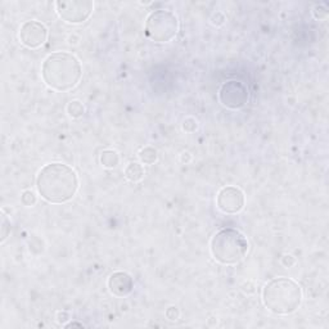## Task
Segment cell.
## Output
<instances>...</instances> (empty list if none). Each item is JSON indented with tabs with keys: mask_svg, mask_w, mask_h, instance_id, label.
<instances>
[{
	"mask_svg": "<svg viewBox=\"0 0 329 329\" xmlns=\"http://www.w3.org/2000/svg\"><path fill=\"white\" fill-rule=\"evenodd\" d=\"M36 189L46 202H69L78 190L77 174L66 163H48L36 176Z\"/></svg>",
	"mask_w": 329,
	"mask_h": 329,
	"instance_id": "1",
	"label": "cell"
},
{
	"mask_svg": "<svg viewBox=\"0 0 329 329\" xmlns=\"http://www.w3.org/2000/svg\"><path fill=\"white\" fill-rule=\"evenodd\" d=\"M82 67L77 57L67 52L52 53L44 59L41 77L48 88L56 91H69L81 80Z\"/></svg>",
	"mask_w": 329,
	"mask_h": 329,
	"instance_id": "2",
	"label": "cell"
},
{
	"mask_svg": "<svg viewBox=\"0 0 329 329\" xmlns=\"http://www.w3.org/2000/svg\"><path fill=\"white\" fill-rule=\"evenodd\" d=\"M262 303L275 315H290L294 313L302 302V290L300 284L291 278H273L262 288Z\"/></svg>",
	"mask_w": 329,
	"mask_h": 329,
	"instance_id": "3",
	"label": "cell"
},
{
	"mask_svg": "<svg viewBox=\"0 0 329 329\" xmlns=\"http://www.w3.org/2000/svg\"><path fill=\"white\" fill-rule=\"evenodd\" d=\"M248 248L246 235L234 228L220 229L210 242L212 257L221 265L239 264L247 256Z\"/></svg>",
	"mask_w": 329,
	"mask_h": 329,
	"instance_id": "4",
	"label": "cell"
},
{
	"mask_svg": "<svg viewBox=\"0 0 329 329\" xmlns=\"http://www.w3.org/2000/svg\"><path fill=\"white\" fill-rule=\"evenodd\" d=\"M179 31V20L174 12L169 9H157L146 20L144 33L148 39L158 44L174 40Z\"/></svg>",
	"mask_w": 329,
	"mask_h": 329,
	"instance_id": "5",
	"label": "cell"
},
{
	"mask_svg": "<svg viewBox=\"0 0 329 329\" xmlns=\"http://www.w3.org/2000/svg\"><path fill=\"white\" fill-rule=\"evenodd\" d=\"M54 5L57 14L71 25L84 23L94 10V3L90 0H58Z\"/></svg>",
	"mask_w": 329,
	"mask_h": 329,
	"instance_id": "6",
	"label": "cell"
},
{
	"mask_svg": "<svg viewBox=\"0 0 329 329\" xmlns=\"http://www.w3.org/2000/svg\"><path fill=\"white\" fill-rule=\"evenodd\" d=\"M250 99L248 89L243 82L230 80L221 85L219 89V101L229 110H239L245 107Z\"/></svg>",
	"mask_w": 329,
	"mask_h": 329,
	"instance_id": "7",
	"label": "cell"
},
{
	"mask_svg": "<svg viewBox=\"0 0 329 329\" xmlns=\"http://www.w3.org/2000/svg\"><path fill=\"white\" fill-rule=\"evenodd\" d=\"M245 193L241 188L226 185L219 190L216 196V206L224 214H238L245 207Z\"/></svg>",
	"mask_w": 329,
	"mask_h": 329,
	"instance_id": "8",
	"label": "cell"
},
{
	"mask_svg": "<svg viewBox=\"0 0 329 329\" xmlns=\"http://www.w3.org/2000/svg\"><path fill=\"white\" fill-rule=\"evenodd\" d=\"M18 39L29 49H37L48 39V29L40 21H26L20 27Z\"/></svg>",
	"mask_w": 329,
	"mask_h": 329,
	"instance_id": "9",
	"label": "cell"
},
{
	"mask_svg": "<svg viewBox=\"0 0 329 329\" xmlns=\"http://www.w3.org/2000/svg\"><path fill=\"white\" fill-rule=\"evenodd\" d=\"M134 279L125 271H114L107 280V287L111 294L116 297H126L134 291Z\"/></svg>",
	"mask_w": 329,
	"mask_h": 329,
	"instance_id": "10",
	"label": "cell"
},
{
	"mask_svg": "<svg viewBox=\"0 0 329 329\" xmlns=\"http://www.w3.org/2000/svg\"><path fill=\"white\" fill-rule=\"evenodd\" d=\"M146 171H144L143 163L133 161V162L127 163V166L125 167V178L131 183H139L140 180H143Z\"/></svg>",
	"mask_w": 329,
	"mask_h": 329,
	"instance_id": "11",
	"label": "cell"
},
{
	"mask_svg": "<svg viewBox=\"0 0 329 329\" xmlns=\"http://www.w3.org/2000/svg\"><path fill=\"white\" fill-rule=\"evenodd\" d=\"M120 162V156L116 150L106 149L101 154V163L102 166L106 169H114Z\"/></svg>",
	"mask_w": 329,
	"mask_h": 329,
	"instance_id": "12",
	"label": "cell"
},
{
	"mask_svg": "<svg viewBox=\"0 0 329 329\" xmlns=\"http://www.w3.org/2000/svg\"><path fill=\"white\" fill-rule=\"evenodd\" d=\"M138 157H139V161L143 165H153L158 160V152H157L156 148L148 146V147H144L139 150Z\"/></svg>",
	"mask_w": 329,
	"mask_h": 329,
	"instance_id": "13",
	"label": "cell"
},
{
	"mask_svg": "<svg viewBox=\"0 0 329 329\" xmlns=\"http://www.w3.org/2000/svg\"><path fill=\"white\" fill-rule=\"evenodd\" d=\"M67 113L72 118H80L85 113V107L80 101H71L67 105Z\"/></svg>",
	"mask_w": 329,
	"mask_h": 329,
	"instance_id": "14",
	"label": "cell"
},
{
	"mask_svg": "<svg viewBox=\"0 0 329 329\" xmlns=\"http://www.w3.org/2000/svg\"><path fill=\"white\" fill-rule=\"evenodd\" d=\"M36 201H37V198H36L35 193H34L33 190H25V192L21 194V203H22L23 206H26V207H33V206H35Z\"/></svg>",
	"mask_w": 329,
	"mask_h": 329,
	"instance_id": "15",
	"label": "cell"
},
{
	"mask_svg": "<svg viewBox=\"0 0 329 329\" xmlns=\"http://www.w3.org/2000/svg\"><path fill=\"white\" fill-rule=\"evenodd\" d=\"M10 234V220L7 218L5 214H1V238L0 242H4Z\"/></svg>",
	"mask_w": 329,
	"mask_h": 329,
	"instance_id": "16",
	"label": "cell"
},
{
	"mask_svg": "<svg viewBox=\"0 0 329 329\" xmlns=\"http://www.w3.org/2000/svg\"><path fill=\"white\" fill-rule=\"evenodd\" d=\"M183 130L186 133H194L198 130V121L194 117H186L183 121Z\"/></svg>",
	"mask_w": 329,
	"mask_h": 329,
	"instance_id": "17",
	"label": "cell"
},
{
	"mask_svg": "<svg viewBox=\"0 0 329 329\" xmlns=\"http://www.w3.org/2000/svg\"><path fill=\"white\" fill-rule=\"evenodd\" d=\"M313 16L315 17L316 20H326L328 17V8L323 4H316L313 9Z\"/></svg>",
	"mask_w": 329,
	"mask_h": 329,
	"instance_id": "18",
	"label": "cell"
},
{
	"mask_svg": "<svg viewBox=\"0 0 329 329\" xmlns=\"http://www.w3.org/2000/svg\"><path fill=\"white\" fill-rule=\"evenodd\" d=\"M165 315H166L167 319L171 320V322H176V320L180 318V311L176 306H170L167 307L166 311H165Z\"/></svg>",
	"mask_w": 329,
	"mask_h": 329,
	"instance_id": "19",
	"label": "cell"
},
{
	"mask_svg": "<svg viewBox=\"0 0 329 329\" xmlns=\"http://www.w3.org/2000/svg\"><path fill=\"white\" fill-rule=\"evenodd\" d=\"M225 22V16L220 12H216L214 13V16L211 17V23L214 26H221L222 23Z\"/></svg>",
	"mask_w": 329,
	"mask_h": 329,
	"instance_id": "20",
	"label": "cell"
},
{
	"mask_svg": "<svg viewBox=\"0 0 329 329\" xmlns=\"http://www.w3.org/2000/svg\"><path fill=\"white\" fill-rule=\"evenodd\" d=\"M282 262H283L284 266L291 267L296 264V258H294L293 256H291V255H286V256H283V258H282Z\"/></svg>",
	"mask_w": 329,
	"mask_h": 329,
	"instance_id": "21",
	"label": "cell"
},
{
	"mask_svg": "<svg viewBox=\"0 0 329 329\" xmlns=\"http://www.w3.org/2000/svg\"><path fill=\"white\" fill-rule=\"evenodd\" d=\"M66 320H69V313H66V311H58L57 313V322L59 324H63Z\"/></svg>",
	"mask_w": 329,
	"mask_h": 329,
	"instance_id": "22",
	"label": "cell"
},
{
	"mask_svg": "<svg viewBox=\"0 0 329 329\" xmlns=\"http://www.w3.org/2000/svg\"><path fill=\"white\" fill-rule=\"evenodd\" d=\"M190 160H192V156H190V153H188V152H184V153L180 154V161H182L183 163H189Z\"/></svg>",
	"mask_w": 329,
	"mask_h": 329,
	"instance_id": "23",
	"label": "cell"
},
{
	"mask_svg": "<svg viewBox=\"0 0 329 329\" xmlns=\"http://www.w3.org/2000/svg\"><path fill=\"white\" fill-rule=\"evenodd\" d=\"M71 327H78V328H84V324L82 323H77V322H72L70 324H65V328H71Z\"/></svg>",
	"mask_w": 329,
	"mask_h": 329,
	"instance_id": "24",
	"label": "cell"
}]
</instances>
